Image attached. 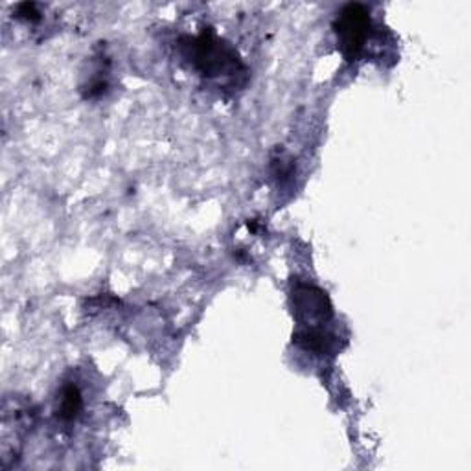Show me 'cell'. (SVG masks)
<instances>
[{
    "mask_svg": "<svg viewBox=\"0 0 471 471\" xmlns=\"http://www.w3.org/2000/svg\"><path fill=\"white\" fill-rule=\"evenodd\" d=\"M188 57L194 66L208 78H232L238 76L243 70L241 61L238 59L236 52L222 43L212 31L201 33L199 38L188 39Z\"/></svg>",
    "mask_w": 471,
    "mask_h": 471,
    "instance_id": "1",
    "label": "cell"
},
{
    "mask_svg": "<svg viewBox=\"0 0 471 471\" xmlns=\"http://www.w3.org/2000/svg\"><path fill=\"white\" fill-rule=\"evenodd\" d=\"M334 30L343 56L346 59H357L363 54L371 38V12L363 4H348L339 12Z\"/></svg>",
    "mask_w": 471,
    "mask_h": 471,
    "instance_id": "2",
    "label": "cell"
},
{
    "mask_svg": "<svg viewBox=\"0 0 471 471\" xmlns=\"http://www.w3.org/2000/svg\"><path fill=\"white\" fill-rule=\"evenodd\" d=\"M293 308L302 328H318L320 324L330 320L334 315L332 302L322 289L308 283H301L295 287Z\"/></svg>",
    "mask_w": 471,
    "mask_h": 471,
    "instance_id": "3",
    "label": "cell"
},
{
    "mask_svg": "<svg viewBox=\"0 0 471 471\" xmlns=\"http://www.w3.org/2000/svg\"><path fill=\"white\" fill-rule=\"evenodd\" d=\"M82 411V394L76 385L63 387L57 397V416L63 422H72Z\"/></svg>",
    "mask_w": 471,
    "mask_h": 471,
    "instance_id": "4",
    "label": "cell"
},
{
    "mask_svg": "<svg viewBox=\"0 0 471 471\" xmlns=\"http://www.w3.org/2000/svg\"><path fill=\"white\" fill-rule=\"evenodd\" d=\"M273 175L278 180H287L289 177L293 175V164L289 161H283V159H275L273 161Z\"/></svg>",
    "mask_w": 471,
    "mask_h": 471,
    "instance_id": "5",
    "label": "cell"
},
{
    "mask_svg": "<svg viewBox=\"0 0 471 471\" xmlns=\"http://www.w3.org/2000/svg\"><path fill=\"white\" fill-rule=\"evenodd\" d=\"M17 17L33 22V21H39L41 13L38 12V6H35L33 3H24V4L17 6Z\"/></svg>",
    "mask_w": 471,
    "mask_h": 471,
    "instance_id": "6",
    "label": "cell"
}]
</instances>
